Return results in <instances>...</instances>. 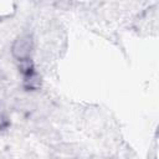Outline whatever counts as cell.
<instances>
[{
	"instance_id": "obj_1",
	"label": "cell",
	"mask_w": 159,
	"mask_h": 159,
	"mask_svg": "<svg viewBox=\"0 0 159 159\" xmlns=\"http://www.w3.org/2000/svg\"><path fill=\"white\" fill-rule=\"evenodd\" d=\"M30 51H31V40L29 37L19 39L12 47V52H14L15 57H17L19 60H24V58L29 57Z\"/></svg>"
}]
</instances>
